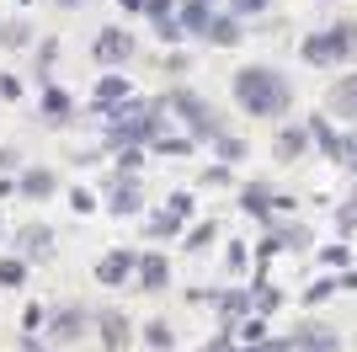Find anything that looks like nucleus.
Masks as SVG:
<instances>
[{"instance_id":"obj_1","label":"nucleus","mask_w":357,"mask_h":352,"mask_svg":"<svg viewBox=\"0 0 357 352\" xmlns=\"http://www.w3.org/2000/svg\"><path fill=\"white\" fill-rule=\"evenodd\" d=\"M165 112H171L165 102H139V96H128V102H118V107H102L107 145H112V149H123V145H155V139L165 133Z\"/></svg>"},{"instance_id":"obj_2","label":"nucleus","mask_w":357,"mask_h":352,"mask_svg":"<svg viewBox=\"0 0 357 352\" xmlns=\"http://www.w3.org/2000/svg\"><path fill=\"white\" fill-rule=\"evenodd\" d=\"M229 91H235L240 112H251V117H278V112H288V102H294V86H288L278 70H267V64L235 70Z\"/></svg>"},{"instance_id":"obj_3","label":"nucleus","mask_w":357,"mask_h":352,"mask_svg":"<svg viewBox=\"0 0 357 352\" xmlns=\"http://www.w3.org/2000/svg\"><path fill=\"white\" fill-rule=\"evenodd\" d=\"M165 107H171V112L181 117V129L192 133V139H208V145H213L219 133H229V129H224V117L213 112V102H208V96H197V91H187V86H176V91H171V96H165Z\"/></svg>"},{"instance_id":"obj_4","label":"nucleus","mask_w":357,"mask_h":352,"mask_svg":"<svg viewBox=\"0 0 357 352\" xmlns=\"http://www.w3.org/2000/svg\"><path fill=\"white\" fill-rule=\"evenodd\" d=\"M357 48V27L352 22H336V27H314L304 43H298V54H304V64H342L347 54Z\"/></svg>"},{"instance_id":"obj_5","label":"nucleus","mask_w":357,"mask_h":352,"mask_svg":"<svg viewBox=\"0 0 357 352\" xmlns=\"http://www.w3.org/2000/svg\"><path fill=\"white\" fill-rule=\"evenodd\" d=\"M86 325H91V309L64 305V309H54V315H48L43 337L54 342V347H70V342H80V337H86Z\"/></svg>"},{"instance_id":"obj_6","label":"nucleus","mask_w":357,"mask_h":352,"mask_svg":"<svg viewBox=\"0 0 357 352\" xmlns=\"http://www.w3.org/2000/svg\"><path fill=\"white\" fill-rule=\"evenodd\" d=\"M134 272H139V251H128V246L102 251V262H96V283L102 288H123V283H134Z\"/></svg>"},{"instance_id":"obj_7","label":"nucleus","mask_w":357,"mask_h":352,"mask_svg":"<svg viewBox=\"0 0 357 352\" xmlns=\"http://www.w3.org/2000/svg\"><path fill=\"white\" fill-rule=\"evenodd\" d=\"M91 54H96V64L118 70V64H128V59H134V32H128V27H102Z\"/></svg>"},{"instance_id":"obj_8","label":"nucleus","mask_w":357,"mask_h":352,"mask_svg":"<svg viewBox=\"0 0 357 352\" xmlns=\"http://www.w3.org/2000/svg\"><path fill=\"white\" fill-rule=\"evenodd\" d=\"M304 246H310V224H267V240L256 246V256L272 262V256H283V251H304Z\"/></svg>"},{"instance_id":"obj_9","label":"nucleus","mask_w":357,"mask_h":352,"mask_svg":"<svg viewBox=\"0 0 357 352\" xmlns=\"http://www.w3.org/2000/svg\"><path fill=\"white\" fill-rule=\"evenodd\" d=\"M102 208L112 214V219H134V214H144V192H139V176H118Z\"/></svg>"},{"instance_id":"obj_10","label":"nucleus","mask_w":357,"mask_h":352,"mask_svg":"<svg viewBox=\"0 0 357 352\" xmlns=\"http://www.w3.org/2000/svg\"><path fill=\"white\" fill-rule=\"evenodd\" d=\"M278 198H283V192H272L267 182H245V187H240V208H245L251 219H261V224L278 219Z\"/></svg>"},{"instance_id":"obj_11","label":"nucleus","mask_w":357,"mask_h":352,"mask_svg":"<svg viewBox=\"0 0 357 352\" xmlns=\"http://www.w3.org/2000/svg\"><path fill=\"white\" fill-rule=\"evenodd\" d=\"M16 256H27V262H48V256H54V230H48L43 219L22 224V230H16Z\"/></svg>"},{"instance_id":"obj_12","label":"nucleus","mask_w":357,"mask_h":352,"mask_svg":"<svg viewBox=\"0 0 357 352\" xmlns=\"http://www.w3.org/2000/svg\"><path fill=\"white\" fill-rule=\"evenodd\" d=\"M240 38H245L240 16H235V11H229V16H224V11H213V16H208V27H203V38H197V43H208V48H235Z\"/></svg>"},{"instance_id":"obj_13","label":"nucleus","mask_w":357,"mask_h":352,"mask_svg":"<svg viewBox=\"0 0 357 352\" xmlns=\"http://www.w3.org/2000/svg\"><path fill=\"white\" fill-rule=\"evenodd\" d=\"M38 117H43L48 129H64V123L75 117V96L59 91V86H43V96H38Z\"/></svg>"},{"instance_id":"obj_14","label":"nucleus","mask_w":357,"mask_h":352,"mask_svg":"<svg viewBox=\"0 0 357 352\" xmlns=\"http://www.w3.org/2000/svg\"><path fill=\"white\" fill-rule=\"evenodd\" d=\"M16 192L43 203V198H54V192H59V171H54V166H27V171L16 176Z\"/></svg>"},{"instance_id":"obj_15","label":"nucleus","mask_w":357,"mask_h":352,"mask_svg":"<svg viewBox=\"0 0 357 352\" xmlns=\"http://www.w3.org/2000/svg\"><path fill=\"white\" fill-rule=\"evenodd\" d=\"M310 145H314L310 123H288V129H278V139H272L278 161H298V155H310Z\"/></svg>"},{"instance_id":"obj_16","label":"nucleus","mask_w":357,"mask_h":352,"mask_svg":"<svg viewBox=\"0 0 357 352\" xmlns=\"http://www.w3.org/2000/svg\"><path fill=\"white\" fill-rule=\"evenodd\" d=\"M134 283L144 293H160L165 283H171V262H165L160 251H144V256H139V272H134Z\"/></svg>"},{"instance_id":"obj_17","label":"nucleus","mask_w":357,"mask_h":352,"mask_svg":"<svg viewBox=\"0 0 357 352\" xmlns=\"http://www.w3.org/2000/svg\"><path fill=\"white\" fill-rule=\"evenodd\" d=\"M310 133H314V145L326 149L331 161H342V166H347V155H352V145H357V139H347V133H336V129H331V123H326V117H310Z\"/></svg>"},{"instance_id":"obj_18","label":"nucleus","mask_w":357,"mask_h":352,"mask_svg":"<svg viewBox=\"0 0 357 352\" xmlns=\"http://www.w3.org/2000/svg\"><path fill=\"white\" fill-rule=\"evenodd\" d=\"M134 91H128V80H123L118 70H107L102 80H96V91H91V112H102V107H118V102H128Z\"/></svg>"},{"instance_id":"obj_19","label":"nucleus","mask_w":357,"mask_h":352,"mask_svg":"<svg viewBox=\"0 0 357 352\" xmlns=\"http://www.w3.org/2000/svg\"><path fill=\"white\" fill-rule=\"evenodd\" d=\"M294 347H314V352H336V347H342V337H336V331H331V325L310 321V325H304V331H298V337H294Z\"/></svg>"},{"instance_id":"obj_20","label":"nucleus","mask_w":357,"mask_h":352,"mask_svg":"<svg viewBox=\"0 0 357 352\" xmlns=\"http://www.w3.org/2000/svg\"><path fill=\"white\" fill-rule=\"evenodd\" d=\"M181 224H187L181 214H171V208H155V214L144 219V235H149V240H176Z\"/></svg>"},{"instance_id":"obj_21","label":"nucleus","mask_w":357,"mask_h":352,"mask_svg":"<svg viewBox=\"0 0 357 352\" xmlns=\"http://www.w3.org/2000/svg\"><path fill=\"white\" fill-rule=\"evenodd\" d=\"M331 112H342V117L357 123V75H347V80L331 86Z\"/></svg>"},{"instance_id":"obj_22","label":"nucleus","mask_w":357,"mask_h":352,"mask_svg":"<svg viewBox=\"0 0 357 352\" xmlns=\"http://www.w3.org/2000/svg\"><path fill=\"white\" fill-rule=\"evenodd\" d=\"M128 337H134V331H128V321H123L118 309H107V315H102V347L118 352V347H128Z\"/></svg>"},{"instance_id":"obj_23","label":"nucleus","mask_w":357,"mask_h":352,"mask_svg":"<svg viewBox=\"0 0 357 352\" xmlns=\"http://www.w3.org/2000/svg\"><path fill=\"white\" fill-rule=\"evenodd\" d=\"M181 27H187V38H203V27H208V16H213V6H203V0H181Z\"/></svg>"},{"instance_id":"obj_24","label":"nucleus","mask_w":357,"mask_h":352,"mask_svg":"<svg viewBox=\"0 0 357 352\" xmlns=\"http://www.w3.org/2000/svg\"><path fill=\"white\" fill-rule=\"evenodd\" d=\"M278 305H283V293L272 288V283H267V272H261V278L251 283V315H272Z\"/></svg>"},{"instance_id":"obj_25","label":"nucleus","mask_w":357,"mask_h":352,"mask_svg":"<svg viewBox=\"0 0 357 352\" xmlns=\"http://www.w3.org/2000/svg\"><path fill=\"white\" fill-rule=\"evenodd\" d=\"M27 256H16V251H11V256H0V288H22V283H27Z\"/></svg>"},{"instance_id":"obj_26","label":"nucleus","mask_w":357,"mask_h":352,"mask_svg":"<svg viewBox=\"0 0 357 352\" xmlns=\"http://www.w3.org/2000/svg\"><path fill=\"white\" fill-rule=\"evenodd\" d=\"M27 43H32V27L22 22V16L0 22V48H27Z\"/></svg>"},{"instance_id":"obj_27","label":"nucleus","mask_w":357,"mask_h":352,"mask_svg":"<svg viewBox=\"0 0 357 352\" xmlns=\"http://www.w3.org/2000/svg\"><path fill=\"white\" fill-rule=\"evenodd\" d=\"M235 337L245 342V352H251L256 342H267V315H245V321H235Z\"/></svg>"},{"instance_id":"obj_28","label":"nucleus","mask_w":357,"mask_h":352,"mask_svg":"<svg viewBox=\"0 0 357 352\" xmlns=\"http://www.w3.org/2000/svg\"><path fill=\"white\" fill-rule=\"evenodd\" d=\"M192 133H160V139H155V149H160V155H171V161H181V155H192Z\"/></svg>"},{"instance_id":"obj_29","label":"nucleus","mask_w":357,"mask_h":352,"mask_svg":"<svg viewBox=\"0 0 357 352\" xmlns=\"http://www.w3.org/2000/svg\"><path fill=\"white\" fill-rule=\"evenodd\" d=\"M144 342L155 352H171V347H176V331H171L165 321H144Z\"/></svg>"},{"instance_id":"obj_30","label":"nucleus","mask_w":357,"mask_h":352,"mask_svg":"<svg viewBox=\"0 0 357 352\" xmlns=\"http://www.w3.org/2000/svg\"><path fill=\"white\" fill-rule=\"evenodd\" d=\"M213 155H219L224 166H240L245 161V145H240L235 133H219V139H213Z\"/></svg>"},{"instance_id":"obj_31","label":"nucleus","mask_w":357,"mask_h":352,"mask_svg":"<svg viewBox=\"0 0 357 352\" xmlns=\"http://www.w3.org/2000/svg\"><path fill=\"white\" fill-rule=\"evenodd\" d=\"M208 240H219V224H213V219H203V224L187 230V251H192V256H197V251H208Z\"/></svg>"},{"instance_id":"obj_32","label":"nucleus","mask_w":357,"mask_h":352,"mask_svg":"<svg viewBox=\"0 0 357 352\" xmlns=\"http://www.w3.org/2000/svg\"><path fill=\"white\" fill-rule=\"evenodd\" d=\"M155 38H160V43H171V48H176L181 38H187V27H181V16H176V11H171V16H160V22H155Z\"/></svg>"},{"instance_id":"obj_33","label":"nucleus","mask_w":357,"mask_h":352,"mask_svg":"<svg viewBox=\"0 0 357 352\" xmlns=\"http://www.w3.org/2000/svg\"><path fill=\"white\" fill-rule=\"evenodd\" d=\"M139 166H144L139 145H123V149H118V176H139Z\"/></svg>"},{"instance_id":"obj_34","label":"nucleus","mask_w":357,"mask_h":352,"mask_svg":"<svg viewBox=\"0 0 357 352\" xmlns=\"http://www.w3.org/2000/svg\"><path fill=\"white\" fill-rule=\"evenodd\" d=\"M331 288H342V278H320V283H310V288H304V305H326Z\"/></svg>"},{"instance_id":"obj_35","label":"nucleus","mask_w":357,"mask_h":352,"mask_svg":"<svg viewBox=\"0 0 357 352\" xmlns=\"http://www.w3.org/2000/svg\"><path fill=\"white\" fill-rule=\"evenodd\" d=\"M229 176H235V166H208V171H203V187H229Z\"/></svg>"},{"instance_id":"obj_36","label":"nucleus","mask_w":357,"mask_h":352,"mask_svg":"<svg viewBox=\"0 0 357 352\" xmlns=\"http://www.w3.org/2000/svg\"><path fill=\"white\" fill-rule=\"evenodd\" d=\"M48 315H54V309H43V305H27V309H22V325H27V331H43V325H48Z\"/></svg>"},{"instance_id":"obj_37","label":"nucleus","mask_w":357,"mask_h":352,"mask_svg":"<svg viewBox=\"0 0 357 352\" xmlns=\"http://www.w3.org/2000/svg\"><path fill=\"white\" fill-rule=\"evenodd\" d=\"M64 203H70L75 214H91V208H96V192H86V187H75L70 198H64Z\"/></svg>"},{"instance_id":"obj_38","label":"nucleus","mask_w":357,"mask_h":352,"mask_svg":"<svg viewBox=\"0 0 357 352\" xmlns=\"http://www.w3.org/2000/svg\"><path fill=\"white\" fill-rule=\"evenodd\" d=\"M54 59H59V43L48 38V43L38 48V75H43V80H48V70H54Z\"/></svg>"},{"instance_id":"obj_39","label":"nucleus","mask_w":357,"mask_h":352,"mask_svg":"<svg viewBox=\"0 0 357 352\" xmlns=\"http://www.w3.org/2000/svg\"><path fill=\"white\" fill-rule=\"evenodd\" d=\"M22 352H59V347H54L43 331H27V337H22Z\"/></svg>"},{"instance_id":"obj_40","label":"nucleus","mask_w":357,"mask_h":352,"mask_svg":"<svg viewBox=\"0 0 357 352\" xmlns=\"http://www.w3.org/2000/svg\"><path fill=\"white\" fill-rule=\"evenodd\" d=\"M267 6H272V0H229V11H235V16H261Z\"/></svg>"},{"instance_id":"obj_41","label":"nucleus","mask_w":357,"mask_h":352,"mask_svg":"<svg viewBox=\"0 0 357 352\" xmlns=\"http://www.w3.org/2000/svg\"><path fill=\"white\" fill-rule=\"evenodd\" d=\"M165 208H171V214H181V219H187V214H192V192H171V198H165Z\"/></svg>"},{"instance_id":"obj_42","label":"nucleus","mask_w":357,"mask_h":352,"mask_svg":"<svg viewBox=\"0 0 357 352\" xmlns=\"http://www.w3.org/2000/svg\"><path fill=\"white\" fill-rule=\"evenodd\" d=\"M224 267H229V272H245V246H240V240L224 251Z\"/></svg>"},{"instance_id":"obj_43","label":"nucleus","mask_w":357,"mask_h":352,"mask_svg":"<svg viewBox=\"0 0 357 352\" xmlns=\"http://www.w3.org/2000/svg\"><path fill=\"white\" fill-rule=\"evenodd\" d=\"M320 262H326V267H336V272H342V267H347V246H326V251H320Z\"/></svg>"},{"instance_id":"obj_44","label":"nucleus","mask_w":357,"mask_h":352,"mask_svg":"<svg viewBox=\"0 0 357 352\" xmlns=\"http://www.w3.org/2000/svg\"><path fill=\"white\" fill-rule=\"evenodd\" d=\"M336 224H342V230H352V224H357V198H347V203H342V214H336Z\"/></svg>"},{"instance_id":"obj_45","label":"nucleus","mask_w":357,"mask_h":352,"mask_svg":"<svg viewBox=\"0 0 357 352\" xmlns=\"http://www.w3.org/2000/svg\"><path fill=\"white\" fill-rule=\"evenodd\" d=\"M0 96H6V102H16V96H22V80H16V75H0Z\"/></svg>"},{"instance_id":"obj_46","label":"nucleus","mask_w":357,"mask_h":352,"mask_svg":"<svg viewBox=\"0 0 357 352\" xmlns=\"http://www.w3.org/2000/svg\"><path fill=\"white\" fill-rule=\"evenodd\" d=\"M0 171H16V149H0Z\"/></svg>"},{"instance_id":"obj_47","label":"nucleus","mask_w":357,"mask_h":352,"mask_svg":"<svg viewBox=\"0 0 357 352\" xmlns=\"http://www.w3.org/2000/svg\"><path fill=\"white\" fill-rule=\"evenodd\" d=\"M123 11H144V0H118Z\"/></svg>"},{"instance_id":"obj_48","label":"nucleus","mask_w":357,"mask_h":352,"mask_svg":"<svg viewBox=\"0 0 357 352\" xmlns=\"http://www.w3.org/2000/svg\"><path fill=\"white\" fill-rule=\"evenodd\" d=\"M342 288H357V272H347V278H342Z\"/></svg>"},{"instance_id":"obj_49","label":"nucleus","mask_w":357,"mask_h":352,"mask_svg":"<svg viewBox=\"0 0 357 352\" xmlns=\"http://www.w3.org/2000/svg\"><path fill=\"white\" fill-rule=\"evenodd\" d=\"M347 166H352V171H357V145H352V155H347Z\"/></svg>"},{"instance_id":"obj_50","label":"nucleus","mask_w":357,"mask_h":352,"mask_svg":"<svg viewBox=\"0 0 357 352\" xmlns=\"http://www.w3.org/2000/svg\"><path fill=\"white\" fill-rule=\"evenodd\" d=\"M0 198H11V182H0Z\"/></svg>"},{"instance_id":"obj_51","label":"nucleus","mask_w":357,"mask_h":352,"mask_svg":"<svg viewBox=\"0 0 357 352\" xmlns=\"http://www.w3.org/2000/svg\"><path fill=\"white\" fill-rule=\"evenodd\" d=\"M59 6H86V0H59Z\"/></svg>"},{"instance_id":"obj_52","label":"nucleus","mask_w":357,"mask_h":352,"mask_svg":"<svg viewBox=\"0 0 357 352\" xmlns=\"http://www.w3.org/2000/svg\"><path fill=\"white\" fill-rule=\"evenodd\" d=\"M294 352H314V347H294Z\"/></svg>"},{"instance_id":"obj_53","label":"nucleus","mask_w":357,"mask_h":352,"mask_svg":"<svg viewBox=\"0 0 357 352\" xmlns=\"http://www.w3.org/2000/svg\"><path fill=\"white\" fill-rule=\"evenodd\" d=\"M203 6H219V0H203Z\"/></svg>"},{"instance_id":"obj_54","label":"nucleus","mask_w":357,"mask_h":352,"mask_svg":"<svg viewBox=\"0 0 357 352\" xmlns=\"http://www.w3.org/2000/svg\"><path fill=\"white\" fill-rule=\"evenodd\" d=\"M0 235H6V224H0Z\"/></svg>"},{"instance_id":"obj_55","label":"nucleus","mask_w":357,"mask_h":352,"mask_svg":"<svg viewBox=\"0 0 357 352\" xmlns=\"http://www.w3.org/2000/svg\"><path fill=\"white\" fill-rule=\"evenodd\" d=\"M22 6H27V0H22Z\"/></svg>"}]
</instances>
